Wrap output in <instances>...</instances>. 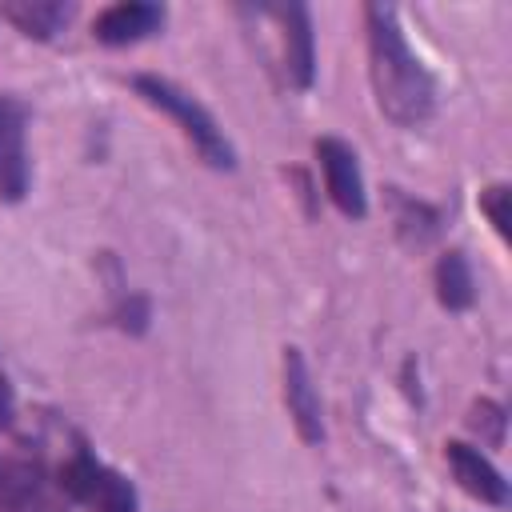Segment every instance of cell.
<instances>
[{"instance_id":"6da1fadb","label":"cell","mask_w":512,"mask_h":512,"mask_svg":"<svg viewBox=\"0 0 512 512\" xmlns=\"http://www.w3.org/2000/svg\"><path fill=\"white\" fill-rule=\"evenodd\" d=\"M364 28H368V76H372L376 108L400 128L424 124L436 112V84L424 60L412 52L396 8L368 4Z\"/></svg>"},{"instance_id":"7a4b0ae2","label":"cell","mask_w":512,"mask_h":512,"mask_svg":"<svg viewBox=\"0 0 512 512\" xmlns=\"http://www.w3.org/2000/svg\"><path fill=\"white\" fill-rule=\"evenodd\" d=\"M132 88H136L152 108H160L168 120L180 124L184 140L200 152L204 164H212V168H232V164H236V152H232L228 136L216 128L212 112H208L200 100H192L188 92H180V88H176L172 80H164V76H136Z\"/></svg>"},{"instance_id":"3957f363","label":"cell","mask_w":512,"mask_h":512,"mask_svg":"<svg viewBox=\"0 0 512 512\" xmlns=\"http://www.w3.org/2000/svg\"><path fill=\"white\" fill-rule=\"evenodd\" d=\"M56 484H60V492L68 500L88 504L96 512H136V488L120 472H112L108 464H100L92 452H84V448H76L64 460Z\"/></svg>"},{"instance_id":"277c9868","label":"cell","mask_w":512,"mask_h":512,"mask_svg":"<svg viewBox=\"0 0 512 512\" xmlns=\"http://www.w3.org/2000/svg\"><path fill=\"white\" fill-rule=\"evenodd\" d=\"M28 180V104L12 92H0V204H20Z\"/></svg>"},{"instance_id":"5b68a950","label":"cell","mask_w":512,"mask_h":512,"mask_svg":"<svg viewBox=\"0 0 512 512\" xmlns=\"http://www.w3.org/2000/svg\"><path fill=\"white\" fill-rule=\"evenodd\" d=\"M260 12L280 32V68L288 84L308 88L316 76V48H312V16L304 4H260Z\"/></svg>"},{"instance_id":"8992f818","label":"cell","mask_w":512,"mask_h":512,"mask_svg":"<svg viewBox=\"0 0 512 512\" xmlns=\"http://www.w3.org/2000/svg\"><path fill=\"white\" fill-rule=\"evenodd\" d=\"M316 160H320V172H324L328 200H332L348 220H360V216L368 212V192H364V176H360L356 152H352L344 140L324 136V140H316Z\"/></svg>"},{"instance_id":"52a82bcc","label":"cell","mask_w":512,"mask_h":512,"mask_svg":"<svg viewBox=\"0 0 512 512\" xmlns=\"http://www.w3.org/2000/svg\"><path fill=\"white\" fill-rule=\"evenodd\" d=\"M0 512H52V480L36 456L0 452Z\"/></svg>"},{"instance_id":"ba28073f","label":"cell","mask_w":512,"mask_h":512,"mask_svg":"<svg viewBox=\"0 0 512 512\" xmlns=\"http://www.w3.org/2000/svg\"><path fill=\"white\" fill-rule=\"evenodd\" d=\"M164 4H144V0H120V4H108L96 12L92 20V36L108 48H124V44H136L152 32L164 28Z\"/></svg>"},{"instance_id":"9c48e42d","label":"cell","mask_w":512,"mask_h":512,"mask_svg":"<svg viewBox=\"0 0 512 512\" xmlns=\"http://www.w3.org/2000/svg\"><path fill=\"white\" fill-rule=\"evenodd\" d=\"M284 404H288V416L300 432L304 444H320L324 440V416H320V396L312 388V376H308V364L296 348H284Z\"/></svg>"},{"instance_id":"30bf717a","label":"cell","mask_w":512,"mask_h":512,"mask_svg":"<svg viewBox=\"0 0 512 512\" xmlns=\"http://www.w3.org/2000/svg\"><path fill=\"white\" fill-rule=\"evenodd\" d=\"M444 456H448V468H452L456 484L468 496H476L480 504H504L508 500V480L500 476V468L480 448H472L464 440H448L444 444Z\"/></svg>"},{"instance_id":"8fae6325","label":"cell","mask_w":512,"mask_h":512,"mask_svg":"<svg viewBox=\"0 0 512 512\" xmlns=\"http://www.w3.org/2000/svg\"><path fill=\"white\" fill-rule=\"evenodd\" d=\"M72 12L76 8L60 4V0H12V4L0 8V16L8 24H16L24 36H32V40H56L68 28Z\"/></svg>"},{"instance_id":"7c38bea8","label":"cell","mask_w":512,"mask_h":512,"mask_svg":"<svg viewBox=\"0 0 512 512\" xmlns=\"http://www.w3.org/2000/svg\"><path fill=\"white\" fill-rule=\"evenodd\" d=\"M436 296L448 312H464L476 300V280L464 252H444L436 260Z\"/></svg>"},{"instance_id":"4fadbf2b","label":"cell","mask_w":512,"mask_h":512,"mask_svg":"<svg viewBox=\"0 0 512 512\" xmlns=\"http://www.w3.org/2000/svg\"><path fill=\"white\" fill-rule=\"evenodd\" d=\"M468 424L488 440V444H500L504 440V408L496 400H476L472 412H468Z\"/></svg>"},{"instance_id":"5bb4252c","label":"cell","mask_w":512,"mask_h":512,"mask_svg":"<svg viewBox=\"0 0 512 512\" xmlns=\"http://www.w3.org/2000/svg\"><path fill=\"white\" fill-rule=\"evenodd\" d=\"M508 184H488L480 192V212L488 216V224L496 228V236H508Z\"/></svg>"},{"instance_id":"9a60e30c","label":"cell","mask_w":512,"mask_h":512,"mask_svg":"<svg viewBox=\"0 0 512 512\" xmlns=\"http://www.w3.org/2000/svg\"><path fill=\"white\" fill-rule=\"evenodd\" d=\"M12 408H16V396H12L8 376L0 372V428H8V424H12Z\"/></svg>"}]
</instances>
